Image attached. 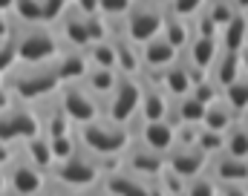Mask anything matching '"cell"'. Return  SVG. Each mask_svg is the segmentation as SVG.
<instances>
[{
	"label": "cell",
	"instance_id": "1",
	"mask_svg": "<svg viewBox=\"0 0 248 196\" xmlns=\"http://www.w3.org/2000/svg\"><path fill=\"white\" fill-rule=\"evenodd\" d=\"M3 84H6L9 98L17 104L44 101L55 95V90L61 87L52 61L49 64H15L9 72H3Z\"/></svg>",
	"mask_w": 248,
	"mask_h": 196
},
{
	"label": "cell",
	"instance_id": "2",
	"mask_svg": "<svg viewBox=\"0 0 248 196\" xmlns=\"http://www.w3.org/2000/svg\"><path fill=\"white\" fill-rule=\"evenodd\" d=\"M72 133H75L78 147L95 159H119L124 147L130 144V130L107 119H95L84 127H72Z\"/></svg>",
	"mask_w": 248,
	"mask_h": 196
},
{
	"label": "cell",
	"instance_id": "3",
	"mask_svg": "<svg viewBox=\"0 0 248 196\" xmlns=\"http://www.w3.org/2000/svg\"><path fill=\"white\" fill-rule=\"evenodd\" d=\"M12 38H15V49H17V64H49L61 49L49 23L12 20Z\"/></svg>",
	"mask_w": 248,
	"mask_h": 196
},
{
	"label": "cell",
	"instance_id": "4",
	"mask_svg": "<svg viewBox=\"0 0 248 196\" xmlns=\"http://www.w3.org/2000/svg\"><path fill=\"white\" fill-rule=\"evenodd\" d=\"M49 182L61 185V188H75V191H93L101 182V167L95 165V159L90 153H84L81 147L61 162H52L46 170Z\"/></svg>",
	"mask_w": 248,
	"mask_h": 196
},
{
	"label": "cell",
	"instance_id": "5",
	"mask_svg": "<svg viewBox=\"0 0 248 196\" xmlns=\"http://www.w3.org/2000/svg\"><path fill=\"white\" fill-rule=\"evenodd\" d=\"M139 95H141L139 75H122L119 72L116 87L101 98V119L127 127L139 116Z\"/></svg>",
	"mask_w": 248,
	"mask_h": 196
},
{
	"label": "cell",
	"instance_id": "6",
	"mask_svg": "<svg viewBox=\"0 0 248 196\" xmlns=\"http://www.w3.org/2000/svg\"><path fill=\"white\" fill-rule=\"evenodd\" d=\"M55 98H58L63 116L69 119L72 127H84V124L101 119V101H98L93 92H87L78 81L61 84V87L55 90Z\"/></svg>",
	"mask_w": 248,
	"mask_h": 196
},
{
	"label": "cell",
	"instance_id": "7",
	"mask_svg": "<svg viewBox=\"0 0 248 196\" xmlns=\"http://www.w3.org/2000/svg\"><path fill=\"white\" fill-rule=\"evenodd\" d=\"M162 12H165V6H156L153 0H133L130 9L124 12V17H122L124 35L136 46L144 44V41H150L162 29Z\"/></svg>",
	"mask_w": 248,
	"mask_h": 196
},
{
	"label": "cell",
	"instance_id": "8",
	"mask_svg": "<svg viewBox=\"0 0 248 196\" xmlns=\"http://www.w3.org/2000/svg\"><path fill=\"white\" fill-rule=\"evenodd\" d=\"M3 173H6V188L15 191L17 196H35L46 182H49V176H46L38 165H32V162L23 156L20 147L12 150L9 162L3 165Z\"/></svg>",
	"mask_w": 248,
	"mask_h": 196
},
{
	"label": "cell",
	"instance_id": "9",
	"mask_svg": "<svg viewBox=\"0 0 248 196\" xmlns=\"http://www.w3.org/2000/svg\"><path fill=\"white\" fill-rule=\"evenodd\" d=\"M35 133H41V127H38V116L29 104L12 101L6 110H0V141L17 147L23 138L35 136Z\"/></svg>",
	"mask_w": 248,
	"mask_h": 196
},
{
	"label": "cell",
	"instance_id": "10",
	"mask_svg": "<svg viewBox=\"0 0 248 196\" xmlns=\"http://www.w3.org/2000/svg\"><path fill=\"white\" fill-rule=\"evenodd\" d=\"M119 167L127 170V173H133V176H139L141 182H150V179H156L162 173L165 156H159V153H153L144 144H139V141L130 138V144L124 147V153L119 156Z\"/></svg>",
	"mask_w": 248,
	"mask_h": 196
},
{
	"label": "cell",
	"instance_id": "11",
	"mask_svg": "<svg viewBox=\"0 0 248 196\" xmlns=\"http://www.w3.org/2000/svg\"><path fill=\"white\" fill-rule=\"evenodd\" d=\"M49 26H52V32H55L61 49H84V46L90 44L87 20H84V15H81L72 3H66V9H63Z\"/></svg>",
	"mask_w": 248,
	"mask_h": 196
},
{
	"label": "cell",
	"instance_id": "12",
	"mask_svg": "<svg viewBox=\"0 0 248 196\" xmlns=\"http://www.w3.org/2000/svg\"><path fill=\"white\" fill-rule=\"evenodd\" d=\"M139 75H150V78L165 90L168 98H179V95L190 92L193 78H199V72H193V69L187 66V61L182 58V52L176 55V61H170L165 69H159V72H139ZM202 75H205V72H202Z\"/></svg>",
	"mask_w": 248,
	"mask_h": 196
},
{
	"label": "cell",
	"instance_id": "13",
	"mask_svg": "<svg viewBox=\"0 0 248 196\" xmlns=\"http://www.w3.org/2000/svg\"><path fill=\"white\" fill-rule=\"evenodd\" d=\"M139 87H141L139 119H144V121H162L168 116V104H170V98L165 95V90L150 75H139Z\"/></svg>",
	"mask_w": 248,
	"mask_h": 196
},
{
	"label": "cell",
	"instance_id": "14",
	"mask_svg": "<svg viewBox=\"0 0 248 196\" xmlns=\"http://www.w3.org/2000/svg\"><path fill=\"white\" fill-rule=\"evenodd\" d=\"M165 167L173 170L176 176H182V179L187 182V179L205 173L208 156H205L202 150H196L193 144H187V147H170V150L165 153Z\"/></svg>",
	"mask_w": 248,
	"mask_h": 196
},
{
	"label": "cell",
	"instance_id": "15",
	"mask_svg": "<svg viewBox=\"0 0 248 196\" xmlns=\"http://www.w3.org/2000/svg\"><path fill=\"white\" fill-rule=\"evenodd\" d=\"M205 173L217 185H248V159H234V156L217 153L208 159Z\"/></svg>",
	"mask_w": 248,
	"mask_h": 196
},
{
	"label": "cell",
	"instance_id": "16",
	"mask_svg": "<svg viewBox=\"0 0 248 196\" xmlns=\"http://www.w3.org/2000/svg\"><path fill=\"white\" fill-rule=\"evenodd\" d=\"M29 107L35 110L38 127H41V133H44L46 138L72 130V124H69V119L63 116V110H61V104H58L55 95H49V98H44V101H35V104H29Z\"/></svg>",
	"mask_w": 248,
	"mask_h": 196
},
{
	"label": "cell",
	"instance_id": "17",
	"mask_svg": "<svg viewBox=\"0 0 248 196\" xmlns=\"http://www.w3.org/2000/svg\"><path fill=\"white\" fill-rule=\"evenodd\" d=\"M176 49L162 38V35H153L150 41L139 44V64H141V72H159L170 61H176Z\"/></svg>",
	"mask_w": 248,
	"mask_h": 196
},
{
	"label": "cell",
	"instance_id": "18",
	"mask_svg": "<svg viewBox=\"0 0 248 196\" xmlns=\"http://www.w3.org/2000/svg\"><path fill=\"white\" fill-rule=\"evenodd\" d=\"M217 52H219V41L217 38H202V35H190V41H187V46L182 49V58L187 61V66L193 69V72H208L211 64H214V58H217Z\"/></svg>",
	"mask_w": 248,
	"mask_h": 196
},
{
	"label": "cell",
	"instance_id": "19",
	"mask_svg": "<svg viewBox=\"0 0 248 196\" xmlns=\"http://www.w3.org/2000/svg\"><path fill=\"white\" fill-rule=\"evenodd\" d=\"M101 188L110 196H147V182H141L139 176L127 173L122 167L101 173Z\"/></svg>",
	"mask_w": 248,
	"mask_h": 196
},
{
	"label": "cell",
	"instance_id": "20",
	"mask_svg": "<svg viewBox=\"0 0 248 196\" xmlns=\"http://www.w3.org/2000/svg\"><path fill=\"white\" fill-rule=\"evenodd\" d=\"M55 66V75L61 84H72V81H81L84 72H87V58H84V49H58V55L52 58Z\"/></svg>",
	"mask_w": 248,
	"mask_h": 196
},
{
	"label": "cell",
	"instance_id": "21",
	"mask_svg": "<svg viewBox=\"0 0 248 196\" xmlns=\"http://www.w3.org/2000/svg\"><path fill=\"white\" fill-rule=\"evenodd\" d=\"M208 78H211L219 90L231 87V84L240 78V52L219 49L217 58H214V64H211V69H208Z\"/></svg>",
	"mask_w": 248,
	"mask_h": 196
},
{
	"label": "cell",
	"instance_id": "22",
	"mask_svg": "<svg viewBox=\"0 0 248 196\" xmlns=\"http://www.w3.org/2000/svg\"><path fill=\"white\" fill-rule=\"evenodd\" d=\"M159 35L176 49V52H182L187 46V41H190V23H187L185 17H176L168 6H165V12H162V29H159Z\"/></svg>",
	"mask_w": 248,
	"mask_h": 196
},
{
	"label": "cell",
	"instance_id": "23",
	"mask_svg": "<svg viewBox=\"0 0 248 196\" xmlns=\"http://www.w3.org/2000/svg\"><path fill=\"white\" fill-rule=\"evenodd\" d=\"M116 81H119V72L116 69H101V66H87V72H84V78L78 81L87 92H93L98 101L116 87Z\"/></svg>",
	"mask_w": 248,
	"mask_h": 196
},
{
	"label": "cell",
	"instance_id": "24",
	"mask_svg": "<svg viewBox=\"0 0 248 196\" xmlns=\"http://www.w3.org/2000/svg\"><path fill=\"white\" fill-rule=\"evenodd\" d=\"M246 26H248V15L243 12H237L222 29H219V35H217V41H219V49H228V52H240L243 46H246Z\"/></svg>",
	"mask_w": 248,
	"mask_h": 196
},
{
	"label": "cell",
	"instance_id": "25",
	"mask_svg": "<svg viewBox=\"0 0 248 196\" xmlns=\"http://www.w3.org/2000/svg\"><path fill=\"white\" fill-rule=\"evenodd\" d=\"M237 119H240V116H237V113L222 101V95H219L214 104H208V107H205V113H202V121H199V124H202V127H208V130H214V133H225L234 121H237Z\"/></svg>",
	"mask_w": 248,
	"mask_h": 196
},
{
	"label": "cell",
	"instance_id": "26",
	"mask_svg": "<svg viewBox=\"0 0 248 196\" xmlns=\"http://www.w3.org/2000/svg\"><path fill=\"white\" fill-rule=\"evenodd\" d=\"M222 153L234 159H248V121L237 119L228 130L222 133Z\"/></svg>",
	"mask_w": 248,
	"mask_h": 196
},
{
	"label": "cell",
	"instance_id": "27",
	"mask_svg": "<svg viewBox=\"0 0 248 196\" xmlns=\"http://www.w3.org/2000/svg\"><path fill=\"white\" fill-rule=\"evenodd\" d=\"M17 147H20V150H23V156H26L32 165H38L44 173L49 170V165H52V150H49V138H46L44 133H35V136L23 138Z\"/></svg>",
	"mask_w": 248,
	"mask_h": 196
},
{
	"label": "cell",
	"instance_id": "28",
	"mask_svg": "<svg viewBox=\"0 0 248 196\" xmlns=\"http://www.w3.org/2000/svg\"><path fill=\"white\" fill-rule=\"evenodd\" d=\"M84 58L90 66H101V69H116V52L110 41H93L84 46Z\"/></svg>",
	"mask_w": 248,
	"mask_h": 196
},
{
	"label": "cell",
	"instance_id": "29",
	"mask_svg": "<svg viewBox=\"0 0 248 196\" xmlns=\"http://www.w3.org/2000/svg\"><path fill=\"white\" fill-rule=\"evenodd\" d=\"M222 101L243 119V116L248 113V78L240 75L231 87H225V90H222Z\"/></svg>",
	"mask_w": 248,
	"mask_h": 196
},
{
	"label": "cell",
	"instance_id": "30",
	"mask_svg": "<svg viewBox=\"0 0 248 196\" xmlns=\"http://www.w3.org/2000/svg\"><path fill=\"white\" fill-rule=\"evenodd\" d=\"M12 20H17V23H44V0H15Z\"/></svg>",
	"mask_w": 248,
	"mask_h": 196
},
{
	"label": "cell",
	"instance_id": "31",
	"mask_svg": "<svg viewBox=\"0 0 248 196\" xmlns=\"http://www.w3.org/2000/svg\"><path fill=\"white\" fill-rule=\"evenodd\" d=\"M190 95H193L199 104H205V107H208V104H214V101L222 95V90H219V87L208 78V72H205V75L193 78V84H190Z\"/></svg>",
	"mask_w": 248,
	"mask_h": 196
},
{
	"label": "cell",
	"instance_id": "32",
	"mask_svg": "<svg viewBox=\"0 0 248 196\" xmlns=\"http://www.w3.org/2000/svg\"><path fill=\"white\" fill-rule=\"evenodd\" d=\"M193 147L196 150H202L208 159L211 156H217V153H222V133H214L208 130V127H196V136H193Z\"/></svg>",
	"mask_w": 248,
	"mask_h": 196
},
{
	"label": "cell",
	"instance_id": "33",
	"mask_svg": "<svg viewBox=\"0 0 248 196\" xmlns=\"http://www.w3.org/2000/svg\"><path fill=\"white\" fill-rule=\"evenodd\" d=\"M49 150H52V162H61L69 159L75 150H78V141H75V133H61V136H52L49 138Z\"/></svg>",
	"mask_w": 248,
	"mask_h": 196
},
{
	"label": "cell",
	"instance_id": "34",
	"mask_svg": "<svg viewBox=\"0 0 248 196\" xmlns=\"http://www.w3.org/2000/svg\"><path fill=\"white\" fill-rule=\"evenodd\" d=\"M208 15H211V20L222 29L234 15H237V9H234V3L231 0H205V6H202Z\"/></svg>",
	"mask_w": 248,
	"mask_h": 196
},
{
	"label": "cell",
	"instance_id": "35",
	"mask_svg": "<svg viewBox=\"0 0 248 196\" xmlns=\"http://www.w3.org/2000/svg\"><path fill=\"white\" fill-rule=\"evenodd\" d=\"M182 196H217V182L208 173H199V176H193V179L185 182Z\"/></svg>",
	"mask_w": 248,
	"mask_h": 196
},
{
	"label": "cell",
	"instance_id": "36",
	"mask_svg": "<svg viewBox=\"0 0 248 196\" xmlns=\"http://www.w3.org/2000/svg\"><path fill=\"white\" fill-rule=\"evenodd\" d=\"M187 23H190V35H202V38H217L219 35V26L211 20V15L205 9H199Z\"/></svg>",
	"mask_w": 248,
	"mask_h": 196
},
{
	"label": "cell",
	"instance_id": "37",
	"mask_svg": "<svg viewBox=\"0 0 248 196\" xmlns=\"http://www.w3.org/2000/svg\"><path fill=\"white\" fill-rule=\"evenodd\" d=\"M15 64H17V49H15V38H12V32H9L6 38H0V75L9 72Z\"/></svg>",
	"mask_w": 248,
	"mask_h": 196
},
{
	"label": "cell",
	"instance_id": "38",
	"mask_svg": "<svg viewBox=\"0 0 248 196\" xmlns=\"http://www.w3.org/2000/svg\"><path fill=\"white\" fill-rule=\"evenodd\" d=\"M159 182H162V188L168 191V196H182V191H185V179L182 176H176L173 170H168V167H162V173L156 176Z\"/></svg>",
	"mask_w": 248,
	"mask_h": 196
},
{
	"label": "cell",
	"instance_id": "39",
	"mask_svg": "<svg viewBox=\"0 0 248 196\" xmlns=\"http://www.w3.org/2000/svg\"><path fill=\"white\" fill-rule=\"evenodd\" d=\"M202 6H205V0H170V3H168V9H170L176 17H185V20H190Z\"/></svg>",
	"mask_w": 248,
	"mask_h": 196
},
{
	"label": "cell",
	"instance_id": "40",
	"mask_svg": "<svg viewBox=\"0 0 248 196\" xmlns=\"http://www.w3.org/2000/svg\"><path fill=\"white\" fill-rule=\"evenodd\" d=\"M133 0H98V15L104 17H124Z\"/></svg>",
	"mask_w": 248,
	"mask_h": 196
},
{
	"label": "cell",
	"instance_id": "41",
	"mask_svg": "<svg viewBox=\"0 0 248 196\" xmlns=\"http://www.w3.org/2000/svg\"><path fill=\"white\" fill-rule=\"evenodd\" d=\"M69 0H44V23H52L63 9H66Z\"/></svg>",
	"mask_w": 248,
	"mask_h": 196
},
{
	"label": "cell",
	"instance_id": "42",
	"mask_svg": "<svg viewBox=\"0 0 248 196\" xmlns=\"http://www.w3.org/2000/svg\"><path fill=\"white\" fill-rule=\"evenodd\" d=\"M217 196H248V185H217Z\"/></svg>",
	"mask_w": 248,
	"mask_h": 196
},
{
	"label": "cell",
	"instance_id": "43",
	"mask_svg": "<svg viewBox=\"0 0 248 196\" xmlns=\"http://www.w3.org/2000/svg\"><path fill=\"white\" fill-rule=\"evenodd\" d=\"M81 15H98V0H69Z\"/></svg>",
	"mask_w": 248,
	"mask_h": 196
},
{
	"label": "cell",
	"instance_id": "44",
	"mask_svg": "<svg viewBox=\"0 0 248 196\" xmlns=\"http://www.w3.org/2000/svg\"><path fill=\"white\" fill-rule=\"evenodd\" d=\"M55 185V182H52ZM55 194L58 196H90V191H75V188H61V185H55Z\"/></svg>",
	"mask_w": 248,
	"mask_h": 196
},
{
	"label": "cell",
	"instance_id": "45",
	"mask_svg": "<svg viewBox=\"0 0 248 196\" xmlns=\"http://www.w3.org/2000/svg\"><path fill=\"white\" fill-rule=\"evenodd\" d=\"M12 32V15H3L0 12V38H6Z\"/></svg>",
	"mask_w": 248,
	"mask_h": 196
},
{
	"label": "cell",
	"instance_id": "46",
	"mask_svg": "<svg viewBox=\"0 0 248 196\" xmlns=\"http://www.w3.org/2000/svg\"><path fill=\"white\" fill-rule=\"evenodd\" d=\"M12 150H15L12 144H6V141H0V167H3L6 162H9V156H12Z\"/></svg>",
	"mask_w": 248,
	"mask_h": 196
},
{
	"label": "cell",
	"instance_id": "47",
	"mask_svg": "<svg viewBox=\"0 0 248 196\" xmlns=\"http://www.w3.org/2000/svg\"><path fill=\"white\" fill-rule=\"evenodd\" d=\"M12 104V98H9V92H6V84H3V75H0V110H6Z\"/></svg>",
	"mask_w": 248,
	"mask_h": 196
},
{
	"label": "cell",
	"instance_id": "48",
	"mask_svg": "<svg viewBox=\"0 0 248 196\" xmlns=\"http://www.w3.org/2000/svg\"><path fill=\"white\" fill-rule=\"evenodd\" d=\"M240 75L248 78V49H240Z\"/></svg>",
	"mask_w": 248,
	"mask_h": 196
},
{
	"label": "cell",
	"instance_id": "49",
	"mask_svg": "<svg viewBox=\"0 0 248 196\" xmlns=\"http://www.w3.org/2000/svg\"><path fill=\"white\" fill-rule=\"evenodd\" d=\"M35 196H58V194H55V185H52V182H46V185H44Z\"/></svg>",
	"mask_w": 248,
	"mask_h": 196
},
{
	"label": "cell",
	"instance_id": "50",
	"mask_svg": "<svg viewBox=\"0 0 248 196\" xmlns=\"http://www.w3.org/2000/svg\"><path fill=\"white\" fill-rule=\"evenodd\" d=\"M231 3H234V9H237V12L248 15V0H231Z\"/></svg>",
	"mask_w": 248,
	"mask_h": 196
},
{
	"label": "cell",
	"instance_id": "51",
	"mask_svg": "<svg viewBox=\"0 0 248 196\" xmlns=\"http://www.w3.org/2000/svg\"><path fill=\"white\" fill-rule=\"evenodd\" d=\"M12 6H15V0H0V12L3 15H12Z\"/></svg>",
	"mask_w": 248,
	"mask_h": 196
},
{
	"label": "cell",
	"instance_id": "52",
	"mask_svg": "<svg viewBox=\"0 0 248 196\" xmlns=\"http://www.w3.org/2000/svg\"><path fill=\"white\" fill-rule=\"evenodd\" d=\"M90 196H110V194H107V191H104V188H101V182H98V185H95V188H93V191H90Z\"/></svg>",
	"mask_w": 248,
	"mask_h": 196
},
{
	"label": "cell",
	"instance_id": "53",
	"mask_svg": "<svg viewBox=\"0 0 248 196\" xmlns=\"http://www.w3.org/2000/svg\"><path fill=\"white\" fill-rule=\"evenodd\" d=\"M0 191H6V173H3V167H0Z\"/></svg>",
	"mask_w": 248,
	"mask_h": 196
},
{
	"label": "cell",
	"instance_id": "54",
	"mask_svg": "<svg viewBox=\"0 0 248 196\" xmlns=\"http://www.w3.org/2000/svg\"><path fill=\"white\" fill-rule=\"evenodd\" d=\"M0 196H17V194H15V191H9V188H6V191H0Z\"/></svg>",
	"mask_w": 248,
	"mask_h": 196
},
{
	"label": "cell",
	"instance_id": "55",
	"mask_svg": "<svg viewBox=\"0 0 248 196\" xmlns=\"http://www.w3.org/2000/svg\"><path fill=\"white\" fill-rule=\"evenodd\" d=\"M153 3H156V6H168L170 0H153Z\"/></svg>",
	"mask_w": 248,
	"mask_h": 196
},
{
	"label": "cell",
	"instance_id": "56",
	"mask_svg": "<svg viewBox=\"0 0 248 196\" xmlns=\"http://www.w3.org/2000/svg\"><path fill=\"white\" fill-rule=\"evenodd\" d=\"M243 49H248V26H246V46H243Z\"/></svg>",
	"mask_w": 248,
	"mask_h": 196
},
{
	"label": "cell",
	"instance_id": "57",
	"mask_svg": "<svg viewBox=\"0 0 248 196\" xmlns=\"http://www.w3.org/2000/svg\"><path fill=\"white\" fill-rule=\"evenodd\" d=\"M243 119H246V121H248V113H246V116H243Z\"/></svg>",
	"mask_w": 248,
	"mask_h": 196
}]
</instances>
